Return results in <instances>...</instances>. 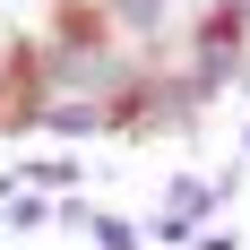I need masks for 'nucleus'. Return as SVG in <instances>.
<instances>
[{
    "mask_svg": "<svg viewBox=\"0 0 250 250\" xmlns=\"http://www.w3.org/2000/svg\"><path fill=\"white\" fill-rule=\"evenodd\" d=\"M173 61L190 69V86H199L207 104L216 95H233V78L250 69V18H242V0H216V9H190V26H181V43H173Z\"/></svg>",
    "mask_w": 250,
    "mask_h": 250,
    "instance_id": "1",
    "label": "nucleus"
},
{
    "mask_svg": "<svg viewBox=\"0 0 250 250\" xmlns=\"http://www.w3.org/2000/svg\"><path fill=\"white\" fill-rule=\"evenodd\" d=\"M18 181H26V190H43V199H61V190H78V155H35Z\"/></svg>",
    "mask_w": 250,
    "mask_h": 250,
    "instance_id": "5",
    "label": "nucleus"
},
{
    "mask_svg": "<svg viewBox=\"0 0 250 250\" xmlns=\"http://www.w3.org/2000/svg\"><path fill=\"white\" fill-rule=\"evenodd\" d=\"M190 250H242V233H233V225H199V233H190Z\"/></svg>",
    "mask_w": 250,
    "mask_h": 250,
    "instance_id": "6",
    "label": "nucleus"
},
{
    "mask_svg": "<svg viewBox=\"0 0 250 250\" xmlns=\"http://www.w3.org/2000/svg\"><path fill=\"white\" fill-rule=\"evenodd\" d=\"M242 164H250V121H242Z\"/></svg>",
    "mask_w": 250,
    "mask_h": 250,
    "instance_id": "7",
    "label": "nucleus"
},
{
    "mask_svg": "<svg viewBox=\"0 0 250 250\" xmlns=\"http://www.w3.org/2000/svg\"><path fill=\"white\" fill-rule=\"evenodd\" d=\"M207 9H216V0H207Z\"/></svg>",
    "mask_w": 250,
    "mask_h": 250,
    "instance_id": "10",
    "label": "nucleus"
},
{
    "mask_svg": "<svg viewBox=\"0 0 250 250\" xmlns=\"http://www.w3.org/2000/svg\"><path fill=\"white\" fill-rule=\"evenodd\" d=\"M225 207H233V190H225L216 173H173V181H164V207L147 216V242L190 250V233H199V225H216Z\"/></svg>",
    "mask_w": 250,
    "mask_h": 250,
    "instance_id": "2",
    "label": "nucleus"
},
{
    "mask_svg": "<svg viewBox=\"0 0 250 250\" xmlns=\"http://www.w3.org/2000/svg\"><path fill=\"white\" fill-rule=\"evenodd\" d=\"M35 129H43V138H61V147H78V138H104V95H52Z\"/></svg>",
    "mask_w": 250,
    "mask_h": 250,
    "instance_id": "3",
    "label": "nucleus"
},
{
    "mask_svg": "<svg viewBox=\"0 0 250 250\" xmlns=\"http://www.w3.org/2000/svg\"><path fill=\"white\" fill-rule=\"evenodd\" d=\"M233 86H242V95H250V69H242V78H233Z\"/></svg>",
    "mask_w": 250,
    "mask_h": 250,
    "instance_id": "8",
    "label": "nucleus"
},
{
    "mask_svg": "<svg viewBox=\"0 0 250 250\" xmlns=\"http://www.w3.org/2000/svg\"><path fill=\"white\" fill-rule=\"evenodd\" d=\"M86 242L95 250H147V225H129V216H112V207H86Z\"/></svg>",
    "mask_w": 250,
    "mask_h": 250,
    "instance_id": "4",
    "label": "nucleus"
},
{
    "mask_svg": "<svg viewBox=\"0 0 250 250\" xmlns=\"http://www.w3.org/2000/svg\"><path fill=\"white\" fill-rule=\"evenodd\" d=\"M242 18H250V0H242Z\"/></svg>",
    "mask_w": 250,
    "mask_h": 250,
    "instance_id": "9",
    "label": "nucleus"
}]
</instances>
